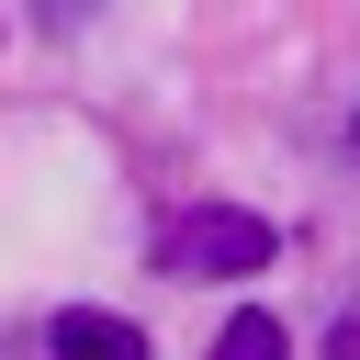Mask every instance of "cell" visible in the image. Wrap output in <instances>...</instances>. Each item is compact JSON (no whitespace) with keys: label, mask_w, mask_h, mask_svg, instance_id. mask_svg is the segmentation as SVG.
Listing matches in <instances>:
<instances>
[{"label":"cell","mask_w":360,"mask_h":360,"mask_svg":"<svg viewBox=\"0 0 360 360\" xmlns=\"http://www.w3.org/2000/svg\"><path fill=\"white\" fill-rule=\"evenodd\" d=\"M202 360H292V338H281V315L270 304H236L225 326H214V349Z\"/></svg>","instance_id":"3957f363"},{"label":"cell","mask_w":360,"mask_h":360,"mask_svg":"<svg viewBox=\"0 0 360 360\" xmlns=\"http://www.w3.org/2000/svg\"><path fill=\"white\" fill-rule=\"evenodd\" d=\"M270 259H281V225L248 214V202H191V214L158 225V270L169 281H248Z\"/></svg>","instance_id":"6da1fadb"},{"label":"cell","mask_w":360,"mask_h":360,"mask_svg":"<svg viewBox=\"0 0 360 360\" xmlns=\"http://www.w3.org/2000/svg\"><path fill=\"white\" fill-rule=\"evenodd\" d=\"M349 146H360V124H349Z\"/></svg>","instance_id":"5b68a950"},{"label":"cell","mask_w":360,"mask_h":360,"mask_svg":"<svg viewBox=\"0 0 360 360\" xmlns=\"http://www.w3.org/2000/svg\"><path fill=\"white\" fill-rule=\"evenodd\" d=\"M45 360H146V326L112 304H56L45 315Z\"/></svg>","instance_id":"7a4b0ae2"},{"label":"cell","mask_w":360,"mask_h":360,"mask_svg":"<svg viewBox=\"0 0 360 360\" xmlns=\"http://www.w3.org/2000/svg\"><path fill=\"white\" fill-rule=\"evenodd\" d=\"M90 11H101V0H34V22H45V34H79Z\"/></svg>","instance_id":"277c9868"}]
</instances>
